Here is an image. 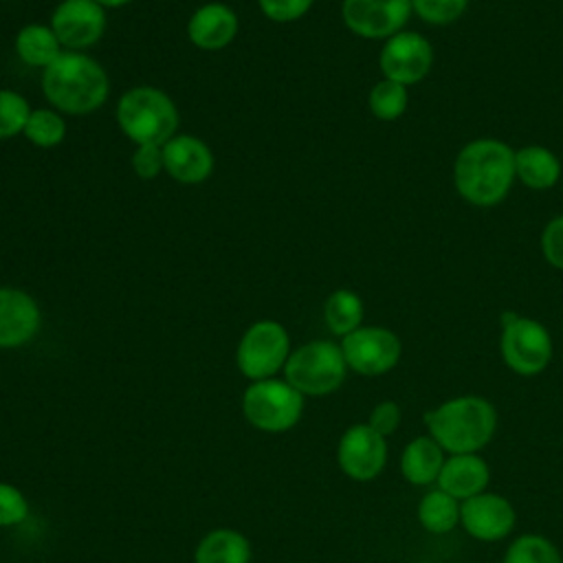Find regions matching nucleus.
I'll use <instances>...</instances> for the list:
<instances>
[{"mask_svg":"<svg viewBox=\"0 0 563 563\" xmlns=\"http://www.w3.org/2000/svg\"><path fill=\"white\" fill-rule=\"evenodd\" d=\"M515 180V150L499 139H473L460 147L453 161L457 196L479 209L504 202Z\"/></svg>","mask_w":563,"mask_h":563,"instance_id":"f257e3e1","label":"nucleus"},{"mask_svg":"<svg viewBox=\"0 0 563 563\" xmlns=\"http://www.w3.org/2000/svg\"><path fill=\"white\" fill-rule=\"evenodd\" d=\"M42 90L48 103L64 114H90L110 92L103 66L81 51H64L42 70Z\"/></svg>","mask_w":563,"mask_h":563,"instance_id":"f03ea898","label":"nucleus"},{"mask_svg":"<svg viewBox=\"0 0 563 563\" xmlns=\"http://www.w3.org/2000/svg\"><path fill=\"white\" fill-rule=\"evenodd\" d=\"M429 435L451 455L477 453L497 429V411L484 396H455L424 411Z\"/></svg>","mask_w":563,"mask_h":563,"instance_id":"7ed1b4c3","label":"nucleus"},{"mask_svg":"<svg viewBox=\"0 0 563 563\" xmlns=\"http://www.w3.org/2000/svg\"><path fill=\"white\" fill-rule=\"evenodd\" d=\"M174 99L154 86H134L117 101V123L134 145H163L178 130Z\"/></svg>","mask_w":563,"mask_h":563,"instance_id":"20e7f679","label":"nucleus"},{"mask_svg":"<svg viewBox=\"0 0 563 563\" xmlns=\"http://www.w3.org/2000/svg\"><path fill=\"white\" fill-rule=\"evenodd\" d=\"M345 372L347 363L341 345L325 339L299 345L290 352L284 365L286 383H290L299 394L308 396H325L336 391L345 380Z\"/></svg>","mask_w":563,"mask_h":563,"instance_id":"39448f33","label":"nucleus"},{"mask_svg":"<svg viewBox=\"0 0 563 563\" xmlns=\"http://www.w3.org/2000/svg\"><path fill=\"white\" fill-rule=\"evenodd\" d=\"M499 352L508 369L519 376H537L552 361V336L548 328L530 317L517 312H501Z\"/></svg>","mask_w":563,"mask_h":563,"instance_id":"423d86ee","label":"nucleus"},{"mask_svg":"<svg viewBox=\"0 0 563 563\" xmlns=\"http://www.w3.org/2000/svg\"><path fill=\"white\" fill-rule=\"evenodd\" d=\"M290 356V336L279 321L262 319L246 328L238 343L235 361L251 380L271 378Z\"/></svg>","mask_w":563,"mask_h":563,"instance_id":"0eeeda50","label":"nucleus"},{"mask_svg":"<svg viewBox=\"0 0 563 563\" xmlns=\"http://www.w3.org/2000/svg\"><path fill=\"white\" fill-rule=\"evenodd\" d=\"M244 416L262 431H286L297 424L303 409V394L290 383L264 378L253 380L242 398Z\"/></svg>","mask_w":563,"mask_h":563,"instance_id":"6e6552de","label":"nucleus"},{"mask_svg":"<svg viewBox=\"0 0 563 563\" xmlns=\"http://www.w3.org/2000/svg\"><path fill=\"white\" fill-rule=\"evenodd\" d=\"M343 358L350 369L363 376H380L394 369L402 356L396 332L383 325H361L341 341Z\"/></svg>","mask_w":563,"mask_h":563,"instance_id":"1a4fd4ad","label":"nucleus"},{"mask_svg":"<svg viewBox=\"0 0 563 563\" xmlns=\"http://www.w3.org/2000/svg\"><path fill=\"white\" fill-rule=\"evenodd\" d=\"M433 66V46L418 31H398L387 37L378 53V68L385 79L402 86L420 84Z\"/></svg>","mask_w":563,"mask_h":563,"instance_id":"9d476101","label":"nucleus"},{"mask_svg":"<svg viewBox=\"0 0 563 563\" xmlns=\"http://www.w3.org/2000/svg\"><path fill=\"white\" fill-rule=\"evenodd\" d=\"M411 0H343V24L358 37L387 40L405 29L411 18Z\"/></svg>","mask_w":563,"mask_h":563,"instance_id":"9b49d317","label":"nucleus"},{"mask_svg":"<svg viewBox=\"0 0 563 563\" xmlns=\"http://www.w3.org/2000/svg\"><path fill=\"white\" fill-rule=\"evenodd\" d=\"M106 9L95 0H62L53 15L51 29L66 51H86L106 33Z\"/></svg>","mask_w":563,"mask_h":563,"instance_id":"f8f14e48","label":"nucleus"},{"mask_svg":"<svg viewBox=\"0 0 563 563\" xmlns=\"http://www.w3.org/2000/svg\"><path fill=\"white\" fill-rule=\"evenodd\" d=\"M336 460L347 477L369 482L380 475L387 464V440L367 422L352 424L339 440Z\"/></svg>","mask_w":563,"mask_h":563,"instance_id":"ddd939ff","label":"nucleus"},{"mask_svg":"<svg viewBox=\"0 0 563 563\" xmlns=\"http://www.w3.org/2000/svg\"><path fill=\"white\" fill-rule=\"evenodd\" d=\"M517 512L512 504L497 493H479L460 504V523L479 541H499L515 528Z\"/></svg>","mask_w":563,"mask_h":563,"instance_id":"4468645a","label":"nucleus"},{"mask_svg":"<svg viewBox=\"0 0 563 563\" xmlns=\"http://www.w3.org/2000/svg\"><path fill=\"white\" fill-rule=\"evenodd\" d=\"M163 167L176 183L198 185L213 172V152L194 134H174L163 143Z\"/></svg>","mask_w":563,"mask_h":563,"instance_id":"2eb2a0df","label":"nucleus"},{"mask_svg":"<svg viewBox=\"0 0 563 563\" xmlns=\"http://www.w3.org/2000/svg\"><path fill=\"white\" fill-rule=\"evenodd\" d=\"M37 301L22 288L0 286V347H20L40 330Z\"/></svg>","mask_w":563,"mask_h":563,"instance_id":"dca6fc26","label":"nucleus"},{"mask_svg":"<svg viewBox=\"0 0 563 563\" xmlns=\"http://www.w3.org/2000/svg\"><path fill=\"white\" fill-rule=\"evenodd\" d=\"M238 15L229 4L207 2L198 7L187 22V37L196 48L222 51L238 35Z\"/></svg>","mask_w":563,"mask_h":563,"instance_id":"f3484780","label":"nucleus"},{"mask_svg":"<svg viewBox=\"0 0 563 563\" xmlns=\"http://www.w3.org/2000/svg\"><path fill=\"white\" fill-rule=\"evenodd\" d=\"M490 482V468L477 453H457L444 460L438 477V488L453 495L457 501L468 499L486 490Z\"/></svg>","mask_w":563,"mask_h":563,"instance_id":"a211bd4d","label":"nucleus"},{"mask_svg":"<svg viewBox=\"0 0 563 563\" xmlns=\"http://www.w3.org/2000/svg\"><path fill=\"white\" fill-rule=\"evenodd\" d=\"M563 174L559 156L545 145H523L515 150V178L534 191L552 189Z\"/></svg>","mask_w":563,"mask_h":563,"instance_id":"6ab92c4d","label":"nucleus"},{"mask_svg":"<svg viewBox=\"0 0 563 563\" xmlns=\"http://www.w3.org/2000/svg\"><path fill=\"white\" fill-rule=\"evenodd\" d=\"M444 449L431 435H416L400 455V473L413 486L438 482L444 466Z\"/></svg>","mask_w":563,"mask_h":563,"instance_id":"aec40b11","label":"nucleus"},{"mask_svg":"<svg viewBox=\"0 0 563 563\" xmlns=\"http://www.w3.org/2000/svg\"><path fill=\"white\" fill-rule=\"evenodd\" d=\"M15 53L26 66L44 70L64 53V46L59 44L51 24L46 26L40 22H31L18 31Z\"/></svg>","mask_w":563,"mask_h":563,"instance_id":"412c9836","label":"nucleus"},{"mask_svg":"<svg viewBox=\"0 0 563 563\" xmlns=\"http://www.w3.org/2000/svg\"><path fill=\"white\" fill-rule=\"evenodd\" d=\"M251 545L235 530H213L196 548V563H249Z\"/></svg>","mask_w":563,"mask_h":563,"instance_id":"4be33fe9","label":"nucleus"},{"mask_svg":"<svg viewBox=\"0 0 563 563\" xmlns=\"http://www.w3.org/2000/svg\"><path fill=\"white\" fill-rule=\"evenodd\" d=\"M363 314H365L363 299L350 288L332 290L323 303L325 325L330 328L332 334H339V336H345L356 328H361Z\"/></svg>","mask_w":563,"mask_h":563,"instance_id":"5701e85b","label":"nucleus"},{"mask_svg":"<svg viewBox=\"0 0 563 563\" xmlns=\"http://www.w3.org/2000/svg\"><path fill=\"white\" fill-rule=\"evenodd\" d=\"M418 521L431 534H446L460 523V501L442 488H433L418 504Z\"/></svg>","mask_w":563,"mask_h":563,"instance_id":"b1692460","label":"nucleus"},{"mask_svg":"<svg viewBox=\"0 0 563 563\" xmlns=\"http://www.w3.org/2000/svg\"><path fill=\"white\" fill-rule=\"evenodd\" d=\"M367 106L369 112L378 119V121H396L405 114L407 106H409V92L407 86L391 81V79H378L369 95H367Z\"/></svg>","mask_w":563,"mask_h":563,"instance_id":"393cba45","label":"nucleus"},{"mask_svg":"<svg viewBox=\"0 0 563 563\" xmlns=\"http://www.w3.org/2000/svg\"><path fill=\"white\" fill-rule=\"evenodd\" d=\"M22 134L35 147L48 150V147H55V145H59L64 141V136H66V121L62 119V114L57 110L37 108V110H31Z\"/></svg>","mask_w":563,"mask_h":563,"instance_id":"a878e982","label":"nucleus"},{"mask_svg":"<svg viewBox=\"0 0 563 563\" xmlns=\"http://www.w3.org/2000/svg\"><path fill=\"white\" fill-rule=\"evenodd\" d=\"M504 563H563V559L550 539L541 534H521L508 545Z\"/></svg>","mask_w":563,"mask_h":563,"instance_id":"bb28decb","label":"nucleus"},{"mask_svg":"<svg viewBox=\"0 0 563 563\" xmlns=\"http://www.w3.org/2000/svg\"><path fill=\"white\" fill-rule=\"evenodd\" d=\"M29 114L31 106L20 92L0 88V141L22 134Z\"/></svg>","mask_w":563,"mask_h":563,"instance_id":"cd10ccee","label":"nucleus"},{"mask_svg":"<svg viewBox=\"0 0 563 563\" xmlns=\"http://www.w3.org/2000/svg\"><path fill=\"white\" fill-rule=\"evenodd\" d=\"M471 0H411V11L422 22L433 26H446L460 20Z\"/></svg>","mask_w":563,"mask_h":563,"instance_id":"c85d7f7f","label":"nucleus"},{"mask_svg":"<svg viewBox=\"0 0 563 563\" xmlns=\"http://www.w3.org/2000/svg\"><path fill=\"white\" fill-rule=\"evenodd\" d=\"M539 246H541L543 260L552 268L563 271V213H559L545 222L541 238H539Z\"/></svg>","mask_w":563,"mask_h":563,"instance_id":"c756f323","label":"nucleus"},{"mask_svg":"<svg viewBox=\"0 0 563 563\" xmlns=\"http://www.w3.org/2000/svg\"><path fill=\"white\" fill-rule=\"evenodd\" d=\"M314 0H257L260 11L273 22H295L312 9Z\"/></svg>","mask_w":563,"mask_h":563,"instance_id":"7c9ffc66","label":"nucleus"},{"mask_svg":"<svg viewBox=\"0 0 563 563\" xmlns=\"http://www.w3.org/2000/svg\"><path fill=\"white\" fill-rule=\"evenodd\" d=\"M29 515V504L24 495L11 486L0 482V526H15L24 521Z\"/></svg>","mask_w":563,"mask_h":563,"instance_id":"2f4dec72","label":"nucleus"},{"mask_svg":"<svg viewBox=\"0 0 563 563\" xmlns=\"http://www.w3.org/2000/svg\"><path fill=\"white\" fill-rule=\"evenodd\" d=\"M132 169L141 180H152L156 178L161 172H165L163 167V145H136V150L132 152Z\"/></svg>","mask_w":563,"mask_h":563,"instance_id":"473e14b6","label":"nucleus"},{"mask_svg":"<svg viewBox=\"0 0 563 563\" xmlns=\"http://www.w3.org/2000/svg\"><path fill=\"white\" fill-rule=\"evenodd\" d=\"M400 418H402V411H400L398 402H394V400H383V402H378V405L372 409L367 424H369L376 433H380L383 438H387V435H391V433L398 429Z\"/></svg>","mask_w":563,"mask_h":563,"instance_id":"72a5a7b5","label":"nucleus"},{"mask_svg":"<svg viewBox=\"0 0 563 563\" xmlns=\"http://www.w3.org/2000/svg\"><path fill=\"white\" fill-rule=\"evenodd\" d=\"M95 2H99L103 9H119V7H125L132 0H95Z\"/></svg>","mask_w":563,"mask_h":563,"instance_id":"f704fd0d","label":"nucleus"}]
</instances>
